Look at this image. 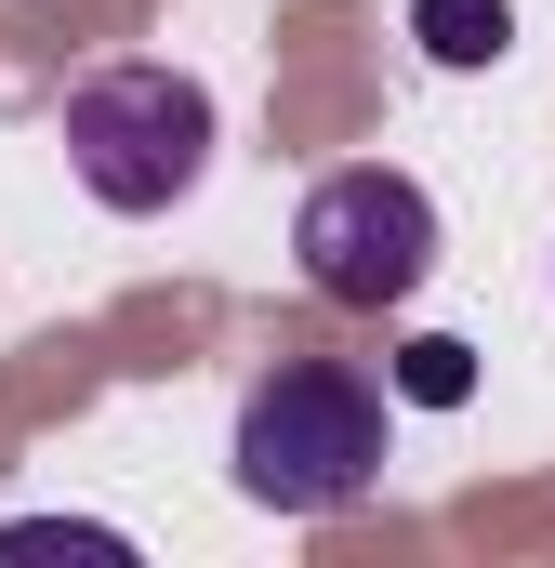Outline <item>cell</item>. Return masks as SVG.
<instances>
[{
	"label": "cell",
	"mask_w": 555,
	"mask_h": 568,
	"mask_svg": "<svg viewBox=\"0 0 555 568\" xmlns=\"http://www.w3.org/2000/svg\"><path fill=\"white\" fill-rule=\"evenodd\" d=\"M225 463H239V503L265 516H344L357 489H384V384L344 357H278L239 397Z\"/></svg>",
	"instance_id": "1"
},
{
	"label": "cell",
	"mask_w": 555,
	"mask_h": 568,
	"mask_svg": "<svg viewBox=\"0 0 555 568\" xmlns=\"http://www.w3.org/2000/svg\"><path fill=\"white\" fill-rule=\"evenodd\" d=\"M67 172L107 212H172L212 172V93L185 67H93L67 93Z\"/></svg>",
	"instance_id": "2"
},
{
	"label": "cell",
	"mask_w": 555,
	"mask_h": 568,
	"mask_svg": "<svg viewBox=\"0 0 555 568\" xmlns=\"http://www.w3.org/2000/svg\"><path fill=\"white\" fill-rule=\"evenodd\" d=\"M291 252H304V291H317V304L384 317V304H411V291L436 278V199H423L411 172H384V159L317 172L304 212H291Z\"/></svg>",
	"instance_id": "3"
},
{
	"label": "cell",
	"mask_w": 555,
	"mask_h": 568,
	"mask_svg": "<svg viewBox=\"0 0 555 568\" xmlns=\"http://www.w3.org/2000/svg\"><path fill=\"white\" fill-rule=\"evenodd\" d=\"M411 40L436 67H503L516 53V0H411Z\"/></svg>",
	"instance_id": "4"
},
{
	"label": "cell",
	"mask_w": 555,
	"mask_h": 568,
	"mask_svg": "<svg viewBox=\"0 0 555 568\" xmlns=\"http://www.w3.org/2000/svg\"><path fill=\"white\" fill-rule=\"evenodd\" d=\"M27 556H107V568H133V529H93V516H13V529H0V568H27Z\"/></svg>",
	"instance_id": "5"
},
{
	"label": "cell",
	"mask_w": 555,
	"mask_h": 568,
	"mask_svg": "<svg viewBox=\"0 0 555 568\" xmlns=\"http://www.w3.org/2000/svg\"><path fill=\"white\" fill-rule=\"evenodd\" d=\"M397 397H411V410H463V397H476V357H463L450 331H423V344H397Z\"/></svg>",
	"instance_id": "6"
}]
</instances>
